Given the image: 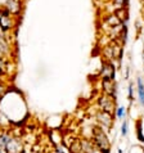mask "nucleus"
Returning a JSON list of instances; mask_svg holds the SVG:
<instances>
[{
    "mask_svg": "<svg viewBox=\"0 0 144 153\" xmlns=\"http://www.w3.org/2000/svg\"><path fill=\"white\" fill-rule=\"evenodd\" d=\"M99 105L103 111H107L109 113H112L113 111H115V100H113L112 97L108 95V94L102 97L99 99Z\"/></svg>",
    "mask_w": 144,
    "mask_h": 153,
    "instance_id": "obj_5",
    "label": "nucleus"
},
{
    "mask_svg": "<svg viewBox=\"0 0 144 153\" xmlns=\"http://www.w3.org/2000/svg\"><path fill=\"white\" fill-rule=\"evenodd\" d=\"M82 144V153H102V151L90 140H81Z\"/></svg>",
    "mask_w": 144,
    "mask_h": 153,
    "instance_id": "obj_8",
    "label": "nucleus"
},
{
    "mask_svg": "<svg viewBox=\"0 0 144 153\" xmlns=\"http://www.w3.org/2000/svg\"><path fill=\"white\" fill-rule=\"evenodd\" d=\"M125 113H126L125 107H118V108L116 109V114H117L118 118H124V117H125Z\"/></svg>",
    "mask_w": 144,
    "mask_h": 153,
    "instance_id": "obj_14",
    "label": "nucleus"
},
{
    "mask_svg": "<svg viewBox=\"0 0 144 153\" xmlns=\"http://www.w3.org/2000/svg\"><path fill=\"white\" fill-rule=\"evenodd\" d=\"M102 75H103V79L113 80V79H115V66H113L111 62H105L103 65Z\"/></svg>",
    "mask_w": 144,
    "mask_h": 153,
    "instance_id": "obj_7",
    "label": "nucleus"
},
{
    "mask_svg": "<svg viewBox=\"0 0 144 153\" xmlns=\"http://www.w3.org/2000/svg\"><path fill=\"white\" fill-rule=\"evenodd\" d=\"M81 153H82V152H81Z\"/></svg>",
    "mask_w": 144,
    "mask_h": 153,
    "instance_id": "obj_22",
    "label": "nucleus"
},
{
    "mask_svg": "<svg viewBox=\"0 0 144 153\" xmlns=\"http://www.w3.org/2000/svg\"><path fill=\"white\" fill-rule=\"evenodd\" d=\"M135 126H137V138L140 143H144V134H143V127H142V121L138 120L135 122Z\"/></svg>",
    "mask_w": 144,
    "mask_h": 153,
    "instance_id": "obj_11",
    "label": "nucleus"
},
{
    "mask_svg": "<svg viewBox=\"0 0 144 153\" xmlns=\"http://www.w3.org/2000/svg\"><path fill=\"white\" fill-rule=\"evenodd\" d=\"M143 18H144V12H143Z\"/></svg>",
    "mask_w": 144,
    "mask_h": 153,
    "instance_id": "obj_19",
    "label": "nucleus"
},
{
    "mask_svg": "<svg viewBox=\"0 0 144 153\" xmlns=\"http://www.w3.org/2000/svg\"><path fill=\"white\" fill-rule=\"evenodd\" d=\"M133 90H134V84H130L129 85V98L130 99L133 98Z\"/></svg>",
    "mask_w": 144,
    "mask_h": 153,
    "instance_id": "obj_17",
    "label": "nucleus"
},
{
    "mask_svg": "<svg viewBox=\"0 0 144 153\" xmlns=\"http://www.w3.org/2000/svg\"><path fill=\"white\" fill-rule=\"evenodd\" d=\"M3 5L13 17L21 16V13H22V9H23L22 0H5Z\"/></svg>",
    "mask_w": 144,
    "mask_h": 153,
    "instance_id": "obj_4",
    "label": "nucleus"
},
{
    "mask_svg": "<svg viewBox=\"0 0 144 153\" xmlns=\"http://www.w3.org/2000/svg\"><path fill=\"white\" fill-rule=\"evenodd\" d=\"M143 1H144V0H143Z\"/></svg>",
    "mask_w": 144,
    "mask_h": 153,
    "instance_id": "obj_21",
    "label": "nucleus"
},
{
    "mask_svg": "<svg viewBox=\"0 0 144 153\" xmlns=\"http://www.w3.org/2000/svg\"><path fill=\"white\" fill-rule=\"evenodd\" d=\"M4 91V88L3 86H0V95H1V93Z\"/></svg>",
    "mask_w": 144,
    "mask_h": 153,
    "instance_id": "obj_18",
    "label": "nucleus"
},
{
    "mask_svg": "<svg viewBox=\"0 0 144 153\" xmlns=\"http://www.w3.org/2000/svg\"><path fill=\"white\" fill-rule=\"evenodd\" d=\"M103 54L108 59H120L122 56V44H118L116 41L111 42L104 48Z\"/></svg>",
    "mask_w": 144,
    "mask_h": 153,
    "instance_id": "obj_3",
    "label": "nucleus"
},
{
    "mask_svg": "<svg viewBox=\"0 0 144 153\" xmlns=\"http://www.w3.org/2000/svg\"><path fill=\"white\" fill-rule=\"evenodd\" d=\"M96 118H98V121L100 122V124H103V126L111 127V125H112V114L109 112L100 109V112L96 114Z\"/></svg>",
    "mask_w": 144,
    "mask_h": 153,
    "instance_id": "obj_6",
    "label": "nucleus"
},
{
    "mask_svg": "<svg viewBox=\"0 0 144 153\" xmlns=\"http://www.w3.org/2000/svg\"><path fill=\"white\" fill-rule=\"evenodd\" d=\"M128 125H129V122L128 121H124V122H122V126H121V134L122 135H124V137H126V135H128Z\"/></svg>",
    "mask_w": 144,
    "mask_h": 153,
    "instance_id": "obj_16",
    "label": "nucleus"
},
{
    "mask_svg": "<svg viewBox=\"0 0 144 153\" xmlns=\"http://www.w3.org/2000/svg\"><path fill=\"white\" fill-rule=\"evenodd\" d=\"M103 88H104V91L107 93L108 95L115 94V84H113V80L103 79Z\"/></svg>",
    "mask_w": 144,
    "mask_h": 153,
    "instance_id": "obj_10",
    "label": "nucleus"
},
{
    "mask_svg": "<svg viewBox=\"0 0 144 153\" xmlns=\"http://www.w3.org/2000/svg\"><path fill=\"white\" fill-rule=\"evenodd\" d=\"M16 17L12 16L9 12H8L5 8H4V5L0 7V30L7 33L12 31L14 27H16Z\"/></svg>",
    "mask_w": 144,
    "mask_h": 153,
    "instance_id": "obj_1",
    "label": "nucleus"
},
{
    "mask_svg": "<svg viewBox=\"0 0 144 153\" xmlns=\"http://www.w3.org/2000/svg\"><path fill=\"white\" fill-rule=\"evenodd\" d=\"M12 140V138L9 137V135H7V134H3V135H0V148H5L7 147V144L9 143Z\"/></svg>",
    "mask_w": 144,
    "mask_h": 153,
    "instance_id": "obj_13",
    "label": "nucleus"
},
{
    "mask_svg": "<svg viewBox=\"0 0 144 153\" xmlns=\"http://www.w3.org/2000/svg\"><path fill=\"white\" fill-rule=\"evenodd\" d=\"M0 75H1V72H0Z\"/></svg>",
    "mask_w": 144,
    "mask_h": 153,
    "instance_id": "obj_20",
    "label": "nucleus"
},
{
    "mask_svg": "<svg viewBox=\"0 0 144 153\" xmlns=\"http://www.w3.org/2000/svg\"><path fill=\"white\" fill-rule=\"evenodd\" d=\"M93 142L102 151V153H109V149H111L109 140L105 137L103 130L99 129V127H95L94 131H93Z\"/></svg>",
    "mask_w": 144,
    "mask_h": 153,
    "instance_id": "obj_2",
    "label": "nucleus"
},
{
    "mask_svg": "<svg viewBox=\"0 0 144 153\" xmlns=\"http://www.w3.org/2000/svg\"><path fill=\"white\" fill-rule=\"evenodd\" d=\"M137 86H138V95H139V102L140 104L144 105V79L139 76L137 80Z\"/></svg>",
    "mask_w": 144,
    "mask_h": 153,
    "instance_id": "obj_9",
    "label": "nucleus"
},
{
    "mask_svg": "<svg viewBox=\"0 0 144 153\" xmlns=\"http://www.w3.org/2000/svg\"><path fill=\"white\" fill-rule=\"evenodd\" d=\"M18 143L17 140H10L9 143L7 144V149H8V152H12V153H16V152H18L19 149H21V147H19V144L18 146H16V144Z\"/></svg>",
    "mask_w": 144,
    "mask_h": 153,
    "instance_id": "obj_12",
    "label": "nucleus"
},
{
    "mask_svg": "<svg viewBox=\"0 0 144 153\" xmlns=\"http://www.w3.org/2000/svg\"><path fill=\"white\" fill-rule=\"evenodd\" d=\"M130 153H144V148L142 146H134L131 147Z\"/></svg>",
    "mask_w": 144,
    "mask_h": 153,
    "instance_id": "obj_15",
    "label": "nucleus"
}]
</instances>
